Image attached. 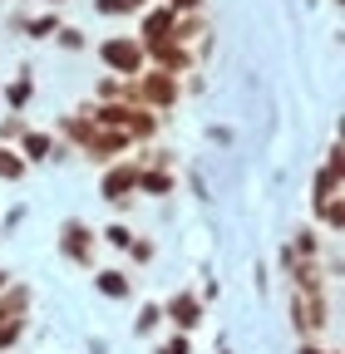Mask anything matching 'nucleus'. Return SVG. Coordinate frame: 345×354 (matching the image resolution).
Segmentation results:
<instances>
[{
	"mask_svg": "<svg viewBox=\"0 0 345 354\" xmlns=\"http://www.w3.org/2000/svg\"><path fill=\"white\" fill-rule=\"evenodd\" d=\"M183 99V84L178 74H163V69H143L134 79V104L139 109H153V113H168L172 104Z\"/></svg>",
	"mask_w": 345,
	"mask_h": 354,
	"instance_id": "nucleus-1",
	"label": "nucleus"
},
{
	"mask_svg": "<svg viewBox=\"0 0 345 354\" xmlns=\"http://www.w3.org/2000/svg\"><path fill=\"white\" fill-rule=\"evenodd\" d=\"M99 59L109 64L114 79H139L143 64H148V59H143V44H139L134 35H114V39H104V44H99Z\"/></svg>",
	"mask_w": 345,
	"mask_h": 354,
	"instance_id": "nucleus-2",
	"label": "nucleus"
},
{
	"mask_svg": "<svg viewBox=\"0 0 345 354\" xmlns=\"http://www.w3.org/2000/svg\"><path fill=\"white\" fill-rule=\"evenodd\" d=\"M291 325L301 339H321L330 330V300L326 295H301L291 290Z\"/></svg>",
	"mask_w": 345,
	"mask_h": 354,
	"instance_id": "nucleus-3",
	"label": "nucleus"
},
{
	"mask_svg": "<svg viewBox=\"0 0 345 354\" xmlns=\"http://www.w3.org/2000/svg\"><path fill=\"white\" fill-rule=\"evenodd\" d=\"M104 202H134L139 197V162H109L99 177Z\"/></svg>",
	"mask_w": 345,
	"mask_h": 354,
	"instance_id": "nucleus-4",
	"label": "nucleus"
},
{
	"mask_svg": "<svg viewBox=\"0 0 345 354\" xmlns=\"http://www.w3.org/2000/svg\"><path fill=\"white\" fill-rule=\"evenodd\" d=\"M94 232L84 227V221H64L60 227V251H64V261H74V266H94Z\"/></svg>",
	"mask_w": 345,
	"mask_h": 354,
	"instance_id": "nucleus-5",
	"label": "nucleus"
},
{
	"mask_svg": "<svg viewBox=\"0 0 345 354\" xmlns=\"http://www.w3.org/2000/svg\"><path fill=\"white\" fill-rule=\"evenodd\" d=\"M163 320H172L178 325V335H193L197 325H202V295H193V290H178L168 305H163Z\"/></svg>",
	"mask_w": 345,
	"mask_h": 354,
	"instance_id": "nucleus-6",
	"label": "nucleus"
},
{
	"mask_svg": "<svg viewBox=\"0 0 345 354\" xmlns=\"http://www.w3.org/2000/svg\"><path fill=\"white\" fill-rule=\"evenodd\" d=\"M143 59H153V69H163V74H188L193 69V50H183V44H172V39L143 44Z\"/></svg>",
	"mask_w": 345,
	"mask_h": 354,
	"instance_id": "nucleus-7",
	"label": "nucleus"
},
{
	"mask_svg": "<svg viewBox=\"0 0 345 354\" xmlns=\"http://www.w3.org/2000/svg\"><path fill=\"white\" fill-rule=\"evenodd\" d=\"M128 143H134V138H128L123 128H94V133H89V143H84V158H94V162H114Z\"/></svg>",
	"mask_w": 345,
	"mask_h": 354,
	"instance_id": "nucleus-8",
	"label": "nucleus"
},
{
	"mask_svg": "<svg viewBox=\"0 0 345 354\" xmlns=\"http://www.w3.org/2000/svg\"><path fill=\"white\" fill-rule=\"evenodd\" d=\"M172 20H178V15H172L168 6H148L134 39H139V44H163V39H172Z\"/></svg>",
	"mask_w": 345,
	"mask_h": 354,
	"instance_id": "nucleus-9",
	"label": "nucleus"
},
{
	"mask_svg": "<svg viewBox=\"0 0 345 354\" xmlns=\"http://www.w3.org/2000/svg\"><path fill=\"white\" fill-rule=\"evenodd\" d=\"M123 133H128L134 143H148V138H158V113L134 104V109H128V118H123Z\"/></svg>",
	"mask_w": 345,
	"mask_h": 354,
	"instance_id": "nucleus-10",
	"label": "nucleus"
},
{
	"mask_svg": "<svg viewBox=\"0 0 345 354\" xmlns=\"http://www.w3.org/2000/svg\"><path fill=\"white\" fill-rule=\"evenodd\" d=\"M30 305H35L30 286H6V290H0V320H25Z\"/></svg>",
	"mask_w": 345,
	"mask_h": 354,
	"instance_id": "nucleus-11",
	"label": "nucleus"
},
{
	"mask_svg": "<svg viewBox=\"0 0 345 354\" xmlns=\"http://www.w3.org/2000/svg\"><path fill=\"white\" fill-rule=\"evenodd\" d=\"M25 162H45L50 153H55V138H50V133H35V128H25L20 133V148H15Z\"/></svg>",
	"mask_w": 345,
	"mask_h": 354,
	"instance_id": "nucleus-12",
	"label": "nucleus"
},
{
	"mask_svg": "<svg viewBox=\"0 0 345 354\" xmlns=\"http://www.w3.org/2000/svg\"><path fill=\"white\" fill-rule=\"evenodd\" d=\"M139 192L143 197H168L172 192V172L168 167H139Z\"/></svg>",
	"mask_w": 345,
	"mask_h": 354,
	"instance_id": "nucleus-13",
	"label": "nucleus"
},
{
	"mask_svg": "<svg viewBox=\"0 0 345 354\" xmlns=\"http://www.w3.org/2000/svg\"><path fill=\"white\" fill-rule=\"evenodd\" d=\"M60 133H64L74 148H84V143H89V133H94V123L84 118V113H64V118H60Z\"/></svg>",
	"mask_w": 345,
	"mask_h": 354,
	"instance_id": "nucleus-14",
	"label": "nucleus"
},
{
	"mask_svg": "<svg viewBox=\"0 0 345 354\" xmlns=\"http://www.w3.org/2000/svg\"><path fill=\"white\" fill-rule=\"evenodd\" d=\"M25 172H30V162H25L15 148H6V143H0V183H20Z\"/></svg>",
	"mask_w": 345,
	"mask_h": 354,
	"instance_id": "nucleus-15",
	"label": "nucleus"
},
{
	"mask_svg": "<svg viewBox=\"0 0 345 354\" xmlns=\"http://www.w3.org/2000/svg\"><path fill=\"white\" fill-rule=\"evenodd\" d=\"M30 99H35V79H30V74H20V79H10V84H6V104H10L15 113H20Z\"/></svg>",
	"mask_w": 345,
	"mask_h": 354,
	"instance_id": "nucleus-16",
	"label": "nucleus"
},
{
	"mask_svg": "<svg viewBox=\"0 0 345 354\" xmlns=\"http://www.w3.org/2000/svg\"><path fill=\"white\" fill-rule=\"evenodd\" d=\"M109 300H128V290H134V286H128V276L123 271H99V281H94Z\"/></svg>",
	"mask_w": 345,
	"mask_h": 354,
	"instance_id": "nucleus-17",
	"label": "nucleus"
},
{
	"mask_svg": "<svg viewBox=\"0 0 345 354\" xmlns=\"http://www.w3.org/2000/svg\"><path fill=\"white\" fill-rule=\"evenodd\" d=\"M291 256H301V261H316V256H321V236H316V227H301V232H296Z\"/></svg>",
	"mask_w": 345,
	"mask_h": 354,
	"instance_id": "nucleus-18",
	"label": "nucleus"
},
{
	"mask_svg": "<svg viewBox=\"0 0 345 354\" xmlns=\"http://www.w3.org/2000/svg\"><path fill=\"white\" fill-rule=\"evenodd\" d=\"M316 216L326 221L330 232H340V221H345V207H340V197H321V202H316Z\"/></svg>",
	"mask_w": 345,
	"mask_h": 354,
	"instance_id": "nucleus-19",
	"label": "nucleus"
},
{
	"mask_svg": "<svg viewBox=\"0 0 345 354\" xmlns=\"http://www.w3.org/2000/svg\"><path fill=\"white\" fill-rule=\"evenodd\" d=\"M99 241H109L114 251H128V246H134V232H128L123 221H109V227L99 232Z\"/></svg>",
	"mask_w": 345,
	"mask_h": 354,
	"instance_id": "nucleus-20",
	"label": "nucleus"
},
{
	"mask_svg": "<svg viewBox=\"0 0 345 354\" xmlns=\"http://www.w3.org/2000/svg\"><path fill=\"white\" fill-rule=\"evenodd\" d=\"M158 325H163V305H153V300H148V305L139 310V320H134V335H153Z\"/></svg>",
	"mask_w": 345,
	"mask_h": 354,
	"instance_id": "nucleus-21",
	"label": "nucleus"
},
{
	"mask_svg": "<svg viewBox=\"0 0 345 354\" xmlns=\"http://www.w3.org/2000/svg\"><path fill=\"white\" fill-rule=\"evenodd\" d=\"M321 197H340V172H335V167H321V172H316V202H321Z\"/></svg>",
	"mask_w": 345,
	"mask_h": 354,
	"instance_id": "nucleus-22",
	"label": "nucleus"
},
{
	"mask_svg": "<svg viewBox=\"0 0 345 354\" xmlns=\"http://www.w3.org/2000/svg\"><path fill=\"white\" fill-rule=\"evenodd\" d=\"M94 94H99V104H123V79H99V88H94Z\"/></svg>",
	"mask_w": 345,
	"mask_h": 354,
	"instance_id": "nucleus-23",
	"label": "nucleus"
},
{
	"mask_svg": "<svg viewBox=\"0 0 345 354\" xmlns=\"http://www.w3.org/2000/svg\"><path fill=\"white\" fill-rule=\"evenodd\" d=\"M25 30H30V39H50V35H60V20H55V15H39V20H30Z\"/></svg>",
	"mask_w": 345,
	"mask_h": 354,
	"instance_id": "nucleus-24",
	"label": "nucleus"
},
{
	"mask_svg": "<svg viewBox=\"0 0 345 354\" xmlns=\"http://www.w3.org/2000/svg\"><path fill=\"white\" fill-rule=\"evenodd\" d=\"M60 44H64V50H84V35L69 30V25H60Z\"/></svg>",
	"mask_w": 345,
	"mask_h": 354,
	"instance_id": "nucleus-25",
	"label": "nucleus"
},
{
	"mask_svg": "<svg viewBox=\"0 0 345 354\" xmlns=\"http://www.w3.org/2000/svg\"><path fill=\"white\" fill-rule=\"evenodd\" d=\"M188 349H193V339H188V335H172V339H168L158 354H188Z\"/></svg>",
	"mask_w": 345,
	"mask_h": 354,
	"instance_id": "nucleus-26",
	"label": "nucleus"
},
{
	"mask_svg": "<svg viewBox=\"0 0 345 354\" xmlns=\"http://www.w3.org/2000/svg\"><path fill=\"white\" fill-rule=\"evenodd\" d=\"M168 10H172V15H197L202 0H168Z\"/></svg>",
	"mask_w": 345,
	"mask_h": 354,
	"instance_id": "nucleus-27",
	"label": "nucleus"
},
{
	"mask_svg": "<svg viewBox=\"0 0 345 354\" xmlns=\"http://www.w3.org/2000/svg\"><path fill=\"white\" fill-rule=\"evenodd\" d=\"M128 256H134V261H153V241L134 236V246H128Z\"/></svg>",
	"mask_w": 345,
	"mask_h": 354,
	"instance_id": "nucleus-28",
	"label": "nucleus"
},
{
	"mask_svg": "<svg viewBox=\"0 0 345 354\" xmlns=\"http://www.w3.org/2000/svg\"><path fill=\"white\" fill-rule=\"evenodd\" d=\"M94 10H99V15H128L123 0H94Z\"/></svg>",
	"mask_w": 345,
	"mask_h": 354,
	"instance_id": "nucleus-29",
	"label": "nucleus"
},
{
	"mask_svg": "<svg viewBox=\"0 0 345 354\" xmlns=\"http://www.w3.org/2000/svg\"><path fill=\"white\" fill-rule=\"evenodd\" d=\"M296 354H340V349H321L316 339H301V349H296Z\"/></svg>",
	"mask_w": 345,
	"mask_h": 354,
	"instance_id": "nucleus-30",
	"label": "nucleus"
},
{
	"mask_svg": "<svg viewBox=\"0 0 345 354\" xmlns=\"http://www.w3.org/2000/svg\"><path fill=\"white\" fill-rule=\"evenodd\" d=\"M123 6H128V10H148V0H123Z\"/></svg>",
	"mask_w": 345,
	"mask_h": 354,
	"instance_id": "nucleus-31",
	"label": "nucleus"
},
{
	"mask_svg": "<svg viewBox=\"0 0 345 354\" xmlns=\"http://www.w3.org/2000/svg\"><path fill=\"white\" fill-rule=\"evenodd\" d=\"M10 286V271H6V266H0V290H6Z\"/></svg>",
	"mask_w": 345,
	"mask_h": 354,
	"instance_id": "nucleus-32",
	"label": "nucleus"
},
{
	"mask_svg": "<svg viewBox=\"0 0 345 354\" xmlns=\"http://www.w3.org/2000/svg\"><path fill=\"white\" fill-rule=\"evenodd\" d=\"M50 6H64V0H50Z\"/></svg>",
	"mask_w": 345,
	"mask_h": 354,
	"instance_id": "nucleus-33",
	"label": "nucleus"
}]
</instances>
